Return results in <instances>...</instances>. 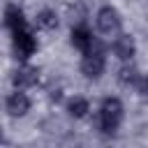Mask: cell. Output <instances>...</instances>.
<instances>
[{
  "instance_id": "obj_13",
  "label": "cell",
  "mask_w": 148,
  "mask_h": 148,
  "mask_svg": "<svg viewBox=\"0 0 148 148\" xmlns=\"http://www.w3.org/2000/svg\"><path fill=\"white\" fill-rule=\"evenodd\" d=\"M134 90H136L139 95H143V97H148V74H143V72H141V76H139V81L134 83Z\"/></svg>"
},
{
  "instance_id": "obj_11",
  "label": "cell",
  "mask_w": 148,
  "mask_h": 148,
  "mask_svg": "<svg viewBox=\"0 0 148 148\" xmlns=\"http://www.w3.org/2000/svg\"><path fill=\"white\" fill-rule=\"evenodd\" d=\"M30 25L35 28V32H53V30L60 25V16H58L56 9L44 7V9H39V12L32 16V23H30Z\"/></svg>"
},
{
  "instance_id": "obj_4",
  "label": "cell",
  "mask_w": 148,
  "mask_h": 148,
  "mask_svg": "<svg viewBox=\"0 0 148 148\" xmlns=\"http://www.w3.org/2000/svg\"><path fill=\"white\" fill-rule=\"evenodd\" d=\"M9 42H12V56L18 62L32 60V56H37V51H39V39H37V32H35L32 25L12 32Z\"/></svg>"
},
{
  "instance_id": "obj_8",
  "label": "cell",
  "mask_w": 148,
  "mask_h": 148,
  "mask_svg": "<svg viewBox=\"0 0 148 148\" xmlns=\"http://www.w3.org/2000/svg\"><path fill=\"white\" fill-rule=\"evenodd\" d=\"M97 39H99V35H97V32L92 30V25H88L86 21L74 23L72 30H69V44H72L79 53H83V51H88L90 46H95Z\"/></svg>"
},
{
  "instance_id": "obj_2",
  "label": "cell",
  "mask_w": 148,
  "mask_h": 148,
  "mask_svg": "<svg viewBox=\"0 0 148 148\" xmlns=\"http://www.w3.org/2000/svg\"><path fill=\"white\" fill-rule=\"evenodd\" d=\"M106 65H109V46L102 42V37L95 42V46H90L88 51L81 53L79 60V72L83 74V79L88 81H99L106 74Z\"/></svg>"
},
{
  "instance_id": "obj_9",
  "label": "cell",
  "mask_w": 148,
  "mask_h": 148,
  "mask_svg": "<svg viewBox=\"0 0 148 148\" xmlns=\"http://www.w3.org/2000/svg\"><path fill=\"white\" fill-rule=\"evenodd\" d=\"M28 25H30V21H28L23 7L16 5V2H7L5 9H2V28L12 35V32H16L21 28H28Z\"/></svg>"
},
{
  "instance_id": "obj_10",
  "label": "cell",
  "mask_w": 148,
  "mask_h": 148,
  "mask_svg": "<svg viewBox=\"0 0 148 148\" xmlns=\"http://www.w3.org/2000/svg\"><path fill=\"white\" fill-rule=\"evenodd\" d=\"M65 113L74 120H86L92 113V102L86 95H69L65 99Z\"/></svg>"
},
{
  "instance_id": "obj_3",
  "label": "cell",
  "mask_w": 148,
  "mask_h": 148,
  "mask_svg": "<svg viewBox=\"0 0 148 148\" xmlns=\"http://www.w3.org/2000/svg\"><path fill=\"white\" fill-rule=\"evenodd\" d=\"M92 25H95V32L99 37L111 39L118 32H123V14L118 12L116 5H102V7L95 9Z\"/></svg>"
},
{
  "instance_id": "obj_7",
  "label": "cell",
  "mask_w": 148,
  "mask_h": 148,
  "mask_svg": "<svg viewBox=\"0 0 148 148\" xmlns=\"http://www.w3.org/2000/svg\"><path fill=\"white\" fill-rule=\"evenodd\" d=\"M9 81H12V88H18V90H28V92H30L32 88L39 86V69H37L30 60L18 62V65L12 69Z\"/></svg>"
},
{
  "instance_id": "obj_5",
  "label": "cell",
  "mask_w": 148,
  "mask_h": 148,
  "mask_svg": "<svg viewBox=\"0 0 148 148\" xmlns=\"http://www.w3.org/2000/svg\"><path fill=\"white\" fill-rule=\"evenodd\" d=\"M2 109L9 118L18 120V118H25L30 111H32V97L28 90H18V88H12L5 99H2Z\"/></svg>"
},
{
  "instance_id": "obj_12",
  "label": "cell",
  "mask_w": 148,
  "mask_h": 148,
  "mask_svg": "<svg viewBox=\"0 0 148 148\" xmlns=\"http://www.w3.org/2000/svg\"><path fill=\"white\" fill-rule=\"evenodd\" d=\"M139 76H141V69L134 65V60H132V62H120L118 74H116V79H118L120 86H125V88H134V83L139 81Z\"/></svg>"
},
{
  "instance_id": "obj_6",
  "label": "cell",
  "mask_w": 148,
  "mask_h": 148,
  "mask_svg": "<svg viewBox=\"0 0 148 148\" xmlns=\"http://www.w3.org/2000/svg\"><path fill=\"white\" fill-rule=\"evenodd\" d=\"M139 46H136V39L130 35V32H118L116 37L109 39V53L118 60V62H132L134 56H136Z\"/></svg>"
},
{
  "instance_id": "obj_1",
  "label": "cell",
  "mask_w": 148,
  "mask_h": 148,
  "mask_svg": "<svg viewBox=\"0 0 148 148\" xmlns=\"http://www.w3.org/2000/svg\"><path fill=\"white\" fill-rule=\"evenodd\" d=\"M92 127L102 136H116L125 120V104L118 95H106L99 99L97 106H92Z\"/></svg>"
}]
</instances>
